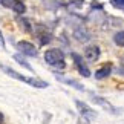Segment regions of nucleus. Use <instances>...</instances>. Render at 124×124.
<instances>
[{"mask_svg":"<svg viewBox=\"0 0 124 124\" xmlns=\"http://www.w3.org/2000/svg\"><path fill=\"white\" fill-rule=\"evenodd\" d=\"M0 69L3 70L6 75H9V77H12V78H17V80H20V81L23 83H26V84H29L32 86V87H39V89H45L47 87V84L46 81H43V80H39V78H32V77H23V75H20L18 72H16V70H12L11 68H8V66H3V64H0Z\"/></svg>","mask_w":124,"mask_h":124,"instance_id":"1","label":"nucleus"},{"mask_svg":"<svg viewBox=\"0 0 124 124\" xmlns=\"http://www.w3.org/2000/svg\"><path fill=\"white\" fill-rule=\"evenodd\" d=\"M45 60L47 64L54 66V68L63 69L64 68V54L60 49H49L45 52Z\"/></svg>","mask_w":124,"mask_h":124,"instance_id":"2","label":"nucleus"},{"mask_svg":"<svg viewBox=\"0 0 124 124\" xmlns=\"http://www.w3.org/2000/svg\"><path fill=\"white\" fill-rule=\"evenodd\" d=\"M0 5H3L5 8H9L12 11H16L17 14H23L26 11L25 5H23L20 0H0Z\"/></svg>","mask_w":124,"mask_h":124,"instance_id":"3","label":"nucleus"},{"mask_svg":"<svg viewBox=\"0 0 124 124\" xmlns=\"http://www.w3.org/2000/svg\"><path fill=\"white\" fill-rule=\"evenodd\" d=\"M17 49L22 52V54H25L28 57H37V49L35 46L32 45L29 41H18L17 43Z\"/></svg>","mask_w":124,"mask_h":124,"instance_id":"4","label":"nucleus"},{"mask_svg":"<svg viewBox=\"0 0 124 124\" xmlns=\"http://www.w3.org/2000/svg\"><path fill=\"white\" fill-rule=\"evenodd\" d=\"M75 104H77V107H78V110H80V113H81V116H84V118H87V120L90 121V120H95L97 118V112H93L92 109H90L87 104H84V103H81V101H75Z\"/></svg>","mask_w":124,"mask_h":124,"instance_id":"5","label":"nucleus"},{"mask_svg":"<svg viewBox=\"0 0 124 124\" xmlns=\"http://www.w3.org/2000/svg\"><path fill=\"white\" fill-rule=\"evenodd\" d=\"M72 58L75 61V66H77L78 72L81 74L83 77H89V75H90V70H89L87 66H86V63L83 61V57H80L78 54H72Z\"/></svg>","mask_w":124,"mask_h":124,"instance_id":"6","label":"nucleus"},{"mask_svg":"<svg viewBox=\"0 0 124 124\" xmlns=\"http://www.w3.org/2000/svg\"><path fill=\"white\" fill-rule=\"evenodd\" d=\"M84 57H86L87 61H90V63L97 61L100 58V47L98 46H89L87 49L84 51Z\"/></svg>","mask_w":124,"mask_h":124,"instance_id":"7","label":"nucleus"},{"mask_svg":"<svg viewBox=\"0 0 124 124\" xmlns=\"http://www.w3.org/2000/svg\"><path fill=\"white\" fill-rule=\"evenodd\" d=\"M110 72H112V64H104L101 69H98L97 72H95V78H97V80H103V78H106Z\"/></svg>","mask_w":124,"mask_h":124,"instance_id":"8","label":"nucleus"},{"mask_svg":"<svg viewBox=\"0 0 124 124\" xmlns=\"http://www.w3.org/2000/svg\"><path fill=\"white\" fill-rule=\"evenodd\" d=\"M92 100H93V101L97 103V104H100V106H103L104 109H107V110L110 112V113H115V112H116V110H115V107H113L110 103H107L106 100H103L101 97H97V95H93V98H92Z\"/></svg>","mask_w":124,"mask_h":124,"instance_id":"9","label":"nucleus"},{"mask_svg":"<svg viewBox=\"0 0 124 124\" xmlns=\"http://www.w3.org/2000/svg\"><path fill=\"white\" fill-rule=\"evenodd\" d=\"M57 77V80H60V81H63V83H66V84H70L72 87H75V89H78V90H84V87L80 83H77V81H74V80H70V78H66V77H61L60 74H57L55 75Z\"/></svg>","mask_w":124,"mask_h":124,"instance_id":"10","label":"nucleus"},{"mask_svg":"<svg viewBox=\"0 0 124 124\" xmlns=\"http://www.w3.org/2000/svg\"><path fill=\"white\" fill-rule=\"evenodd\" d=\"M14 60H16L18 64H22V66H23L25 69H28L29 72H32V74H34V69H32V66H31L29 63H28V61H26L25 58H23L22 55H17V54H16V55H14Z\"/></svg>","mask_w":124,"mask_h":124,"instance_id":"11","label":"nucleus"},{"mask_svg":"<svg viewBox=\"0 0 124 124\" xmlns=\"http://www.w3.org/2000/svg\"><path fill=\"white\" fill-rule=\"evenodd\" d=\"M113 41H115L118 46H123V47H124V31L115 34V37H113Z\"/></svg>","mask_w":124,"mask_h":124,"instance_id":"12","label":"nucleus"},{"mask_svg":"<svg viewBox=\"0 0 124 124\" xmlns=\"http://www.w3.org/2000/svg\"><path fill=\"white\" fill-rule=\"evenodd\" d=\"M112 5H113L115 8L124 9V0H112Z\"/></svg>","mask_w":124,"mask_h":124,"instance_id":"13","label":"nucleus"},{"mask_svg":"<svg viewBox=\"0 0 124 124\" xmlns=\"http://www.w3.org/2000/svg\"><path fill=\"white\" fill-rule=\"evenodd\" d=\"M118 74H121L124 75V58L120 61V66H118Z\"/></svg>","mask_w":124,"mask_h":124,"instance_id":"14","label":"nucleus"},{"mask_svg":"<svg viewBox=\"0 0 124 124\" xmlns=\"http://www.w3.org/2000/svg\"><path fill=\"white\" fill-rule=\"evenodd\" d=\"M0 47H2V49H5V39H3L2 31H0Z\"/></svg>","mask_w":124,"mask_h":124,"instance_id":"15","label":"nucleus"},{"mask_svg":"<svg viewBox=\"0 0 124 124\" xmlns=\"http://www.w3.org/2000/svg\"><path fill=\"white\" fill-rule=\"evenodd\" d=\"M77 124H89V120H87V118H84V116H81V118L78 120Z\"/></svg>","mask_w":124,"mask_h":124,"instance_id":"16","label":"nucleus"},{"mask_svg":"<svg viewBox=\"0 0 124 124\" xmlns=\"http://www.w3.org/2000/svg\"><path fill=\"white\" fill-rule=\"evenodd\" d=\"M2 123H3V115L0 113V124H2Z\"/></svg>","mask_w":124,"mask_h":124,"instance_id":"17","label":"nucleus"}]
</instances>
